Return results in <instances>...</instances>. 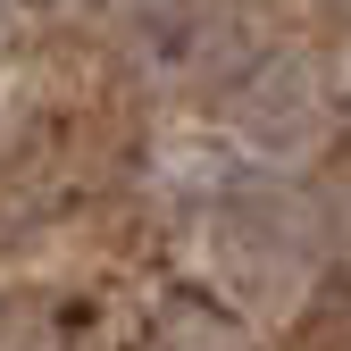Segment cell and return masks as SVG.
Wrapping results in <instances>:
<instances>
[{
	"mask_svg": "<svg viewBox=\"0 0 351 351\" xmlns=\"http://www.w3.org/2000/svg\"><path fill=\"white\" fill-rule=\"evenodd\" d=\"M0 351H51V343H42V335L17 318V310H0Z\"/></svg>",
	"mask_w": 351,
	"mask_h": 351,
	"instance_id": "cell-1",
	"label": "cell"
}]
</instances>
